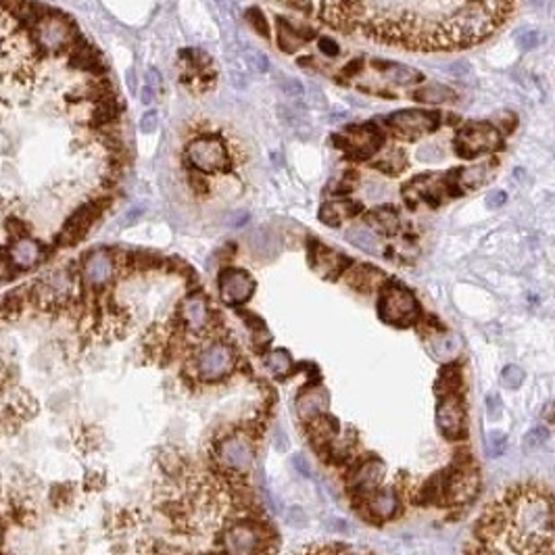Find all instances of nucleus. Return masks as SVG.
I'll list each match as a JSON object with an SVG mask.
<instances>
[{
  "label": "nucleus",
  "mask_w": 555,
  "mask_h": 555,
  "mask_svg": "<svg viewBox=\"0 0 555 555\" xmlns=\"http://www.w3.org/2000/svg\"><path fill=\"white\" fill-rule=\"evenodd\" d=\"M234 368H236V351L224 340L209 342L205 349H201L194 362L196 378L207 384L224 380L234 371Z\"/></svg>",
  "instance_id": "obj_6"
},
{
  "label": "nucleus",
  "mask_w": 555,
  "mask_h": 555,
  "mask_svg": "<svg viewBox=\"0 0 555 555\" xmlns=\"http://www.w3.org/2000/svg\"><path fill=\"white\" fill-rule=\"evenodd\" d=\"M518 42H520V47L524 48V50H532V48L541 42V34L535 32V30H526V32H522V34L518 36Z\"/></svg>",
  "instance_id": "obj_44"
},
{
  "label": "nucleus",
  "mask_w": 555,
  "mask_h": 555,
  "mask_svg": "<svg viewBox=\"0 0 555 555\" xmlns=\"http://www.w3.org/2000/svg\"><path fill=\"white\" fill-rule=\"evenodd\" d=\"M416 157L422 163H438L447 157V150L438 142H426L417 148Z\"/></svg>",
  "instance_id": "obj_33"
},
{
  "label": "nucleus",
  "mask_w": 555,
  "mask_h": 555,
  "mask_svg": "<svg viewBox=\"0 0 555 555\" xmlns=\"http://www.w3.org/2000/svg\"><path fill=\"white\" fill-rule=\"evenodd\" d=\"M547 430L541 426V428H535V430H530L528 434H526V438H524V447L528 449V451H532V449H539L545 441H547Z\"/></svg>",
  "instance_id": "obj_40"
},
{
  "label": "nucleus",
  "mask_w": 555,
  "mask_h": 555,
  "mask_svg": "<svg viewBox=\"0 0 555 555\" xmlns=\"http://www.w3.org/2000/svg\"><path fill=\"white\" fill-rule=\"evenodd\" d=\"M244 61L249 63L251 69H255L257 73H268L270 71V59L265 52L257 50V48H246L244 50Z\"/></svg>",
  "instance_id": "obj_36"
},
{
  "label": "nucleus",
  "mask_w": 555,
  "mask_h": 555,
  "mask_svg": "<svg viewBox=\"0 0 555 555\" xmlns=\"http://www.w3.org/2000/svg\"><path fill=\"white\" fill-rule=\"evenodd\" d=\"M280 90H282V94H284L286 98H292V100L305 98V86H303L299 80H294V78L282 80V82H280Z\"/></svg>",
  "instance_id": "obj_38"
},
{
  "label": "nucleus",
  "mask_w": 555,
  "mask_h": 555,
  "mask_svg": "<svg viewBox=\"0 0 555 555\" xmlns=\"http://www.w3.org/2000/svg\"><path fill=\"white\" fill-rule=\"evenodd\" d=\"M246 244L251 249V253L257 257V259H274L278 253H280V238L274 230L270 228H257L246 236Z\"/></svg>",
  "instance_id": "obj_22"
},
{
  "label": "nucleus",
  "mask_w": 555,
  "mask_h": 555,
  "mask_svg": "<svg viewBox=\"0 0 555 555\" xmlns=\"http://www.w3.org/2000/svg\"><path fill=\"white\" fill-rule=\"evenodd\" d=\"M4 230L8 232V236H11L13 240H19V238L30 236V226H28V222H23V220L17 217V215L6 217V222H4Z\"/></svg>",
  "instance_id": "obj_37"
},
{
  "label": "nucleus",
  "mask_w": 555,
  "mask_h": 555,
  "mask_svg": "<svg viewBox=\"0 0 555 555\" xmlns=\"http://www.w3.org/2000/svg\"><path fill=\"white\" fill-rule=\"evenodd\" d=\"M8 257L17 270H32L44 259V246L36 238L25 236V238L13 240L8 249Z\"/></svg>",
  "instance_id": "obj_19"
},
{
  "label": "nucleus",
  "mask_w": 555,
  "mask_h": 555,
  "mask_svg": "<svg viewBox=\"0 0 555 555\" xmlns=\"http://www.w3.org/2000/svg\"><path fill=\"white\" fill-rule=\"evenodd\" d=\"M506 201H508V194H506L503 190H495V192H491V194H489V198H487V205H489L491 209H497V207L506 205Z\"/></svg>",
  "instance_id": "obj_48"
},
{
  "label": "nucleus",
  "mask_w": 555,
  "mask_h": 555,
  "mask_svg": "<svg viewBox=\"0 0 555 555\" xmlns=\"http://www.w3.org/2000/svg\"><path fill=\"white\" fill-rule=\"evenodd\" d=\"M328 405H330V397L324 386H309L301 390L297 397V414L303 422L328 414Z\"/></svg>",
  "instance_id": "obj_20"
},
{
  "label": "nucleus",
  "mask_w": 555,
  "mask_h": 555,
  "mask_svg": "<svg viewBox=\"0 0 555 555\" xmlns=\"http://www.w3.org/2000/svg\"><path fill=\"white\" fill-rule=\"evenodd\" d=\"M263 364H265V368L272 371L274 376H278V378H284V376H288V374H290V370H292V357H290V353H288V351H284V349L270 351V353L265 355Z\"/></svg>",
  "instance_id": "obj_31"
},
{
  "label": "nucleus",
  "mask_w": 555,
  "mask_h": 555,
  "mask_svg": "<svg viewBox=\"0 0 555 555\" xmlns=\"http://www.w3.org/2000/svg\"><path fill=\"white\" fill-rule=\"evenodd\" d=\"M320 50H322L324 54H328V56H336V54H338V44H336L332 38L324 36V38H320Z\"/></svg>",
  "instance_id": "obj_49"
},
{
  "label": "nucleus",
  "mask_w": 555,
  "mask_h": 555,
  "mask_svg": "<svg viewBox=\"0 0 555 555\" xmlns=\"http://www.w3.org/2000/svg\"><path fill=\"white\" fill-rule=\"evenodd\" d=\"M119 265V255L111 249H94L88 251L82 257L80 265V278L82 284L90 290H100L105 288L117 272Z\"/></svg>",
  "instance_id": "obj_10"
},
{
  "label": "nucleus",
  "mask_w": 555,
  "mask_h": 555,
  "mask_svg": "<svg viewBox=\"0 0 555 555\" xmlns=\"http://www.w3.org/2000/svg\"><path fill=\"white\" fill-rule=\"evenodd\" d=\"M501 399L497 397V395H491V397H487V414H489V417L491 419H499L501 417Z\"/></svg>",
  "instance_id": "obj_47"
},
{
  "label": "nucleus",
  "mask_w": 555,
  "mask_h": 555,
  "mask_svg": "<svg viewBox=\"0 0 555 555\" xmlns=\"http://www.w3.org/2000/svg\"><path fill=\"white\" fill-rule=\"evenodd\" d=\"M78 36V25L63 13H50L34 28V42L50 52L67 50Z\"/></svg>",
  "instance_id": "obj_9"
},
{
  "label": "nucleus",
  "mask_w": 555,
  "mask_h": 555,
  "mask_svg": "<svg viewBox=\"0 0 555 555\" xmlns=\"http://www.w3.org/2000/svg\"><path fill=\"white\" fill-rule=\"evenodd\" d=\"M292 463H294V467H297L303 476H311V467H309V463H307V460H305L303 455H297V458L292 460Z\"/></svg>",
  "instance_id": "obj_53"
},
{
  "label": "nucleus",
  "mask_w": 555,
  "mask_h": 555,
  "mask_svg": "<svg viewBox=\"0 0 555 555\" xmlns=\"http://www.w3.org/2000/svg\"><path fill=\"white\" fill-rule=\"evenodd\" d=\"M188 167L201 174H224L230 169V155L226 144L215 134H201L184 148Z\"/></svg>",
  "instance_id": "obj_4"
},
{
  "label": "nucleus",
  "mask_w": 555,
  "mask_h": 555,
  "mask_svg": "<svg viewBox=\"0 0 555 555\" xmlns=\"http://www.w3.org/2000/svg\"><path fill=\"white\" fill-rule=\"evenodd\" d=\"M493 167H495L493 163H478V165H472V167L463 169L460 182L465 186H470V188H478V186H482L489 178H491Z\"/></svg>",
  "instance_id": "obj_32"
},
{
  "label": "nucleus",
  "mask_w": 555,
  "mask_h": 555,
  "mask_svg": "<svg viewBox=\"0 0 555 555\" xmlns=\"http://www.w3.org/2000/svg\"><path fill=\"white\" fill-rule=\"evenodd\" d=\"M146 84L159 90V86H161V76H159V71H157L155 67H150V69L146 71Z\"/></svg>",
  "instance_id": "obj_52"
},
{
  "label": "nucleus",
  "mask_w": 555,
  "mask_h": 555,
  "mask_svg": "<svg viewBox=\"0 0 555 555\" xmlns=\"http://www.w3.org/2000/svg\"><path fill=\"white\" fill-rule=\"evenodd\" d=\"M364 506H366L374 522H388L390 518H395L399 513L401 499H399L395 489L384 487V489H378L376 493H371L370 497L364 501Z\"/></svg>",
  "instance_id": "obj_18"
},
{
  "label": "nucleus",
  "mask_w": 555,
  "mask_h": 555,
  "mask_svg": "<svg viewBox=\"0 0 555 555\" xmlns=\"http://www.w3.org/2000/svg\"><path fill=\"white\" fill-rule=\"evenodd\" d=\"M255 280L240 268H224L217 274V290H220V299L230 305V307H240L244 303L251 301V297L255 294Z\"/></svg>",
  "instance_id": "obj_12"
},
{
  "label": "nucleus",
  "mask_w": 555,
  "mask_h": 555,
  "mask_svg": "<svg viewBox=\"0 0 555 555\" xmlns=\"http://www.w3.org/2000/svg\"><path fill=\"white\" fill-rule=\"evenodd\" d=\"M405 165H407V159H405V155H403L401 148H390L386 155H382V157L376 161V167H378L380 172L388 174V176L401 174V172L405 169Z\"/></svg>",
  "instance_id": "obj_30"
},
{
  "label": "nucleus",
  "mask_w": 555,
  "mask_h": 555,
  "mask_svg": "<svg viewBox=\"0 0 555 555\" xmlns=\"http://www.w3.org/2000/svg\"><path fill=\"white\" fill-rule=\"evenodd\" d=\"M384 78H388L393 84H399V86H410V84H416L422 82V71H417L414 67H407V65H399V63H382V65H376Z\"/></svg>",
  "instance_id": "obj_26"
},
{
  "label": "nucleus",
  "mask_w": 555,
  "mask_h": 555,
  "mask_svg": "<svg viewBox=\"0 0 555 555\" xmlns=\"http://www.w3.org/2000/svg\"><path fill=\"white\" fill-rule=\"evenodd\" d=\"M416 100L422 102H428V105H441V102H449L453 98H458V94L453 92L451 88L443 86V84H428V86H422L419 90L414 92Z\"/></svg>",
  "instance_id": "obj_29"
},
{
  "label": "nucleus",
  "mask_w": 555,
  "mask_h": 555,
  "mask_svg": "<svg viewBox=\"0 0 555 555\" xmlns=\"http://www.w3.org/2000/svg\"><path fill=\"white\" fill-rule=\"evenodd\" d=\"M180 320L192 332H203V330L213 326L215 316H213L211 305H209V301L203 292L194 290V292L186 294L184 301L180 303Z\"/></svg>",
  "instance_id": "obj_15"
},
{
  "label": "nucleus",
  "mask_w": 555,
  "mask_h": 555,
  "mask_svg": "<svg viewBox=\"0 0 555 555\" xmlns=\"http://www.w3.org/2000/svg\"><path fill=\"white\" fill-rule=\"evenodd\" d=\"M465 555H555V493L537 482L503 489L482 509Z\"/></svg>",
  "instance_id": "obj_1"
},
{
  "label": "nucleus",
  "mask_w": 555,
  "mask_h": 555,
  "mask_svg": "<svg viewBox=\"0 0 555 555\" xmlns=\"http://www.w3.org/2000/svg\"><path fill=\"white\" fill-rule=\"evenodd\" d=\"M309 263H311L314 272L326 278V280H336L351 265V261L342 253H336V251L328 249L320 242L309 244Z\"/></svg>",
  "instance_id": "obj_16"
},
{
  "label": "nucleus",
  "mask_w": 555,
  "mask_h": 555,
  "mask_svg": "<svg viewBox=\"0 0 555 555\" xmlns=\"http://www.w3.org/2000/svg\"><path fill=\"white\" fill-rule=\"evenodd\" d=\"M347 282L351 288L359 290V292H374L376 288H380L382 284H386V276L382 274V270L378 268H371V265H355L349 276Z\"/></svg>",
  "instance_id": "obj_25"
},
{
  "label": "nucleus",
  "mask_w": 555,
  "mask_h": 555,
  "mask_svg": "<svg viewBox=\"0 0 555 555\" xmlns=\"http://www.w3.org/2000/svg\"><path fill=\"white\" fill-rule=\"evenodd\" d=\"M244 17H246L249 25H251L261 38H270V25H268V19H265L263 11H261L259 6H251V8L244 13Z\"/></svg>",
  "instance_id": "obj_34"
},
{
  "label": "nucleus",
  "mask_w": 555,
  "mask_h": 555,
  "mask_svg": "<svg viewBox=\"0 0 555 555\" xmlns=\"http://www.w3.org/2000/svg\"><path fill=\"white\" fill-rule=\"evenodd\" d=\"M460 371L455 368H445L441 380L436 384L438 393V407H436V422L443 436L451 441H462L467 434L465 424V407L460 395Z\"/></svg>",
  "instance_id": "obj_2"
},
{
  "label": "nucleus",
  "mask_w": 555,
  "mask_h": 555,
  "mask_svg": "<svg viewBox=\"0 0 555 555\" xmlns=\"http://www.w3.org/2000/svg\"><path fill=\"white\" fill-rule=\"evenodd\" d=\"M17 274V268L13 265L8 251H0V282H6Z\"/></svg>",
  "instance_id": "obj_43"
},
{
  "label": "nucleus",
  "mask_w": 555,
  "mask_h": 555,
  "mask_svg": "<svg viewBox=\"0 0 555 555\" xmlns=\"http://www.w3.org/2000/svg\"><path fill=\"white\" fill-rule=\"evenodd\" d=\"M362 211V203H355V201H328L322 205L320 209V220L324 222L326 226L330 228H336L340 226L345 220L353 217L355 213Z\"/></svg>",
  "instance_id": "obj_24"
},
{
  "label": "nucleus",
  "mask_w": 555,
  "mask_h": 555,
  "mask_svg": "<svg viewBox=\"0 0 555 555\" xmlns=\"http://www.w3.org/2000/svg\"><path fill=\"white\" fill-rule=\"evenodd\" d=\"M288 524L290 526H294V528H303V526H307V515H305V511L301 508H290L288 509Z\"/></svg>",
  "instance_id": "obj_46"
},
{
  "label": "nucleus",
  "mask_w": 555,
  "mask_h": 555,
  "mask_svg": "<svg viewBox=\"0 0 555 555\" xmlns=\"http://www.w3.org/2000/svg\"><path fill=\"white\" fill-rule=\"evenodd\" d=\"M144 215V207H140V205H134V207H130L126 213H124V217H121V228H128V226H132V224H136L140 217Z\"/></svg>",
  "instance_id": "obj_45"
},
{
  "label": "nucleus",
  "mask_w": 555,
  "mask_h": 555,
  "mask_svg": "<svg viewBox=\"0 0 555 555\" xmlns=\"http://www.w3.org/2000/svg\"><path fill=\"white\" fill-rule=\"evenodd\" d=\"M366 194L371 196V198H380L384 194V184L378 182V180H370V184L366 188Z\"/></svg>",
  "instance_id": "obj_51"
},
{
  "label": "nucleus",
  "mask_w": 555,
  "mask_h": 555,
  "mask_svg": "<svg viewBox=\"0 0 555 555\" xmlns=\"http://www.w3.org/2000/svg\"><path fill=\"white\" fill-rule=\"evenodd\" d=\"M217 460L234 474H246L253 470L255 449L246 436H228L217 445Z\"/></svg>",
  "instance_id": "obj_14"
},
{
  "label": "nucleus",
  "mask_w": 555,
  "mask_h": 555,
  "mask_svg": "<svg viewBox=\"0 0 555 555\" xmlns=\"http://www.w3.org/2000/svg\"><path fill=\"white\" fill-rule=\"evenodd\" d=\"M501 382H503L508 388L515 390V388H520L522 382H524V371H522V368H518V366H506L503 371H501Z\"/></svg>",
  "instance_id": "obj_39"
},
{
  "label": "nucleus",
  "mask_w": 555,
  "mask_h": 555,
  "mask_svg": "<svg viewBox=\"0 0 555 555\" xmlns=\"http://www.w3.org/2000/svg\"><path fill=\"white\" fill-rule=\"evenodd\" d=\"M334 142L357 159H368L382 148L384 136L374 124H362L357 128H349L342 134L334 136Z\"/></svg>",
  "instance_id": "obj_11"
},
{
  "label": "nucleus",
  "mask_w": 555,
  "mask_h": 555,
  "mask_svg": "<svg viewBox=\"0 0 555 555\" xmlns=\"http://www.w3.org/2000/svg\"><path fill=\"white\" fill-rule=\"evenodd\" d=\"M378 316L390 326H412L419 320L417 299L401 284H384L378 299Z\"/></svg>",
  "instance_id": "obj_5"
},
{
  "label": "nucleus",
  "mask_w": 555,
  "mask_h": 555,
  "mask_svg": "<svg viewBox=\"0 0 555 555\" xmlns=\"http://www.w3.org/2000/svg\"><path fill=\"white\" fill-rule=\"evenodd\" d=\"M157 128H159V113H157L155 109H150V111H146V113L142 115V119H140V132L153 134V132H157Z\"/></svg>",
  "instance_id": "obj_41"
},
{
  "label": "nucleus",
  "mask_w": 555,
  "mask_h": 555,
  "mask_svg": "<svg viewBox=\"0 0 555 555\" xmlns=\"http://www.w3.org/2000/svg\"><path fill=\"white\" fill-rule=\"evenodd\" d=\"M368 224L374 232L380 234H395L399 230V215L390 207H378L368 215Z\"/></svg>",
  "instance_id": "obj_28"
},
{
  "label": "nucleus",
  "mask_w": 555,
  "mask_h": 555,
  "mask_svg": "<svg viewBox=\"0 0 555 555\" xmlns=\"http://www.w3.org/2000/svg\"><path fill=\"white\" fill-rule=\"evenodd\" d=\"M109 205H111L109 198H90L82 207H78L67 217V222L63 224L61 232L56 234V240H54L56 246L67 249V246H73L80 240H84L86 234L90 232V228L98 222V217L109 209Z\"/></svg>",
  "instance_id": "obj_8"
},
{
  "label": "nucleus",
  "mask_w": 555,
  "mask_h": 555,
  "mask_svg": "<svg viewBox=\"0 0 555 555\" xmlns=\"http://www.w3.org/2000/svg\"><path fill=\"white\" fill-rule=\"evenodd\" d=\"M314 30L309 28H297L290 21L278 17L276 19V40L280 50L284 52H297L301 47L314 40Z\"/></svg>",
  "instance_id": "obj_21"
},
{
  "label": "nucleus",
  "mask_w": 555,
  "mask_h": 555,
  "mask_svg": "<svg viewBox=\"0 0 555 555\" xmlns=\"http://www.w3.org/2000/svg\"><path fill=\"white\" fill-rule=\"evenodd\" d=\"M124 115V102L119 96H113V98H107L102 102H96L88 117V124L92 126L94 130H102V128H111L115 126Z\"/></svg>",
  "instance_id": "obj_23"
},
{
  "label": "nucleus",
  "mask_w": 555,
  "mask_h": 555,
  "mask_svg": "<svg viewBox=\"0 0 555 555\" xmlns=\"http://www.w3.org/2000/svg\"><path fill=\"white\" fill-rule=\"evenodd\" d=\"M453 144L460 157L474 159L478 155L499 150L503 146V136L495 126L487 121H472V124H465L458 132Z\"/></svg>",
  "instance_id": "obj_7"
},
{
  "label": "nucleus",
  "mask_w": 555,
  "mask_h": 555,
  "mask_svg": "<svg viewBox=\"0 0 555 555\" xmlns=\"http://www.w3.org/2000/svg\"><path fill=\"white\" fill-rule=\"evenodd\" d=\"M347 240H349L351 244H355L357 249L366 251V253H371V255H380V253H382V244H380L378 234L371 230V228H366V226H353V228H349Z\"/></svg>",
  "instance_id": "obj_27"
},
{
  "label": "nucleus",
  "mask_w": 555,
  "mask_h": 555,
  "mask_svg": "<svg viewBox=\"0 0 555 555\" xmlns=\"http://www.w3.org/2000/svg\"><path fill=\"white\" fill-rule=\"evenodd\" d=\"M441 117L436 113L430 111H422V109H405V111H397L388 117V126L401 136V138L416 140L424 134H430L438 128Z\"/></svg>",
  "instance_id": "obj_13"
},
{
  "label": "nucleus",
  "mask_w": 555,
  "mask_h": 555,
  "mask_svg": "<svg viewBox=\"0 0 555 555\" xmlns=\"http://www.w3.org/2000/svg\"><path fill=\"white\" fill-rule=\"evenodd\" d=\"M274 532L263 522H234L222 537L224 555H268Z\"/></svg>",
  "instance_id": "obj_3"
},
{
  "label": "nucleus",
  "mask_w": 555,
  "mask_h": 555,
  "mask_svg": "<svg viewBox=\"0 0 555 555\" xmlns=\"http://www.w3.org/2000/svg\"><path fill=\"white\" fill-rule=\"evenodd\" d=\"M345 555H374V554H364V551H355V549L347 547V554H345Z\"/></svg>",
  "instance_id": "obj_55"
},
{
  "label": "nucleus",
  "mask_w": 555,
  "mask_h": 555,
  "mask_svg": "<svg viewBox=\"0 0 555 555\" xmlns=\"http://www.w3.org/2000/svg\"><path fill=\"white\" fill-rule=\"evenodd\" d=\"M186 180H188V186H190V190L196 194V196H207L209 192H211V182L205 178V174H201V172H196V169H192V167H188V172H186Z\"/></svg>",
  "instance_id": "obj_35"
},
{
  "label": "nucleus",
  "mask_w": 555,
  "mask_h": 555,
  "mask_svg": "<svg viewBox=\"0 0 555 555\" xmlns=\"http://www.w3.org/2000/svg\"><path fill=\"white\" fill-rule=\"evenodd\" d=\"M487 447L491 451L493 458H499L503 451H506V434L501 432H491L489 434V441H487Z\"/></svg>",
  "instance_id": "obj_42"
},
{
  "label": "nucleus",
  "mask_w": 555,
  "mask_h": 555,
  "mask_svg": "<svg viewBox=\"0 0 555 555\" xmlns=\"http://www.w3.org/2000/svg\"><path fill=\"white\" fill-rule=\"evenodd\" d=\"M155 96H157V88H153V86H148V84L142 86V90H140V100H142L144 105H153V102H155Z\"/></svg>",
  "instance_id": "obj_50"
},
{
  "label": "nucleus",
  "mask_w": 555,
  "mask_h": 555,
  "mask_svg": "<svg viewBox=\"0 0 555 555\" xmlns=\"http://www.w3.org/2000/svg\"><path fill=\"white\" fill-rule=\"evenodd\" d=\"M249 220V215H246V211H238V213H234V217H230V226H242L244 222Z\"/></svg>",
  "instance_id": "obj_54"
},
{
  "label": "nucleus",
  "mask_w": 555,
  "mask_h": 555,
  "mask_svg": "<svg viewBox=\"0 0 555 555\" xmlns=\"http://www.w3.org/2000/svg\"><path fill=\"white\" fill-rule=\"evenodd\" d=\"M67 61H69L71 69L92 73L96 78H102L107 73V65H105L100 52L90 42H86L82 36H78L76 42L67 48Z\"/></svg>",
  "instance_id": "obj_17"
}]
</instances>
